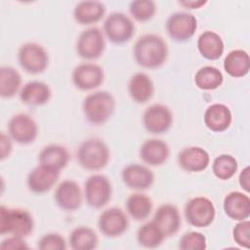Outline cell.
Segmentation results:
<instances>
[{"label": "cell", "mask_w": 250, "mask_h": 250, "mask_svg": "<svg viewBox=\"0 0 250 250\" xmlns=\"http://www.w3.org/2000/svg\"><path fill=\"white\" fill-rule=\"evenodd\" d=\"M126 211L135 221H144L150 215L153 203L149 196L142 192L130 194L125 203Z\"/></svg>", "instance_id": "cell-29"}, {"label": "cell", "mask_w": 250, "mask_h": 250, "mask_svg": "<svg viewBox=\"0 0 250 250\" xmlns=\"http://www.w3.org/2000/svg\"><path fill=\"white\" fill-rule=\"evenodd\" d=\"M75 49L77 55L87 61H94L103 56L105 50L104 31L96 26L86 28L77 37Z\"/></svg>", "instance_id": "cell-8"}, {"label": "cell", "mask_w": 250, "mask_h": 250, "mask_svg": "<svg viewBox=\"0 0 250 250\" xmlns=\"http://www.w3.org/2000/svg\"><path fill=\"white\" fill-rule=\"evenodd\" d=\"M105 11V5L101 1H80L73 9V18L79 24L90 25L100 21Z\"/></svg>", "instance_id": "cell-26"}, {"label": "cell", "mask_w": 250, "mask_h": 250, "mask_svg": "<svg viewBox=\"0 0 250 250\" xmlns=\"http://www.w3.org/2000/svg\"><path fill=\"white\" fill-rule=\"evenodd\" d=\"M225 71L231 77L240 78L248 74L250 69V58L242 49H234L227 54L223 63Z\"/></svg>", "instance_id": "cell-28"}, {"label": "cell", "mask_w": 250, "mask_h": 250, "mask_svg": "<svg viewBox=\"0 0 250 250\" xmlns=\"http://www.w3.org/2000/svg\"><path fill=\"white\" fill-rule=\"evenodd\" d=\"M223 209L225 214L233 221L247 220L250 216V198L241 191H230L224 197Z\"/></svg>", "instance_id": "cell-20"}, {"label": "cell", "mask_w": 250, "mask_h": 250, "mask_svg": "<svg viewBox=\"0 0 250 250\" xmlns=\"http://www.w3.org/2000/svg\"><path fill=\"white\" fill-rule=\"evenodd\" d=\"M165 29L174 41L186 42L194 35L197 29V20L188 12H175L166 20Z\"/></svg>", "instance_id": "cell-10"}, {"label": "cell", "mask_w": 250, "mask_h": 250, "mask_svg": "<svg viewBox=\"0 0 250 250\" xmlns=\"http://www.w3.org/2000/svg\"><path fill=\"white\" fill-rule=\"evenodd\" d=\"M112 186L107 177L102 174H94L84 183V197L86 203L95 209L105 206L111 199Z\"/></svg>", "instance_id": "cell-9"}, {"label": "cell", "mask_w": 250, "mask_h": 250, "mask_svg": "<svg viewBox=\"0 0 250 250\" xmlns=\"http://www.w3.org/2000/svg\"><path fill=\"white\" fill-rule=\"evenodd\" d=\"M130 98L137 104H146L154 94V84L145 72H137L131 76L127 85Z\"/></svg>", "instance_id": "cell-24"}, {"label": "cell", "mask_w": 250, "mask_h": 250, "mask_svg": "<svg viewBox=\"0 0 250 250\" xmlns=\"http://www.w3.org/2000/svg\"><path fill=\"white\" fill-rule=\"evenodd\" d=\"M122 182L131 189L142 191L150 188L154 183V174L146 166L132 163L126 165L121 171Z\"/></svg>", "instance_id": "cell-16"}, {"label": "cell", "mask_w": 250, "mask_h": 250, "mask_svg": "<svg viewBox=\"0 0 250 250\" xmlns=\"http://www.w3.org/2000/svg\"><path fill=\"white\" fill-rule=\"evenodd\" d=\"M0 248L3 250H22L28 249V245L24 240V237L11 235L1 242Z\"/></svg>", "instance_id": "cell-39"}, {"label": "cell", "mask_w": 250, "mask_h": 250, "mask_svg": "<svg viewBox=\"0 0 250 250\" xmlns=\"http://www.w3.org/2000/svg\"><path fill=\"white\" fill-rule=\"evenodd\" d=\"M134 21L126 14L114 12L109 14L103 25L104 36L114 44H124L131 40L135 34Z\"/></svg>", "instance_id": "cell-6"}, {"label": "cell", "mask_w": 250, "mask_h": 250, "mask_svg": "<svg viewBox=\"0 0 250 250\" xmlns=\"http://www.w3.org/2000/svg\"><path fill=\"white\" fill-rule=\"evenodd\" d=\"M69 159L70 154L67 148L59 144L45 146L38 154L39 164L60 172L67 166Z\"/></svg>", "instance_id": "cell-25"}, {"label": "cell", "mask_w": 250, "mask_h": 250, "mask_svg": "<svg viewBox=\"0 0 250 250\" xmlns=\"http://www.w3.org/2000/svg\"><path fill=\"white\" fill-rule=\"evenodd\" d=\"M71 80L76 89L91 91L99 88L104 80V72L101 65L94 62L77 64L71 73Z\"/></svg>", "instance_id": "cell-13"}, {"label": "cell", "mask_w": 250, "mask_h": 250, "mask_svg": "<svg viewBox=\"0 0 250 250\" xmlns=\"http://www.w3.org/2000/svg\"><path fill=\"white\" fill-rule=\"evenodd\" d=\"M179 166L186 172L198 173L204 171L210 163L209 153L200 146H188L183 148L177 157Z\"/></svg>", "instance_id": "cell-18"}, {"label": "cell", "mask_w": 250, "mask_h": 250, "mask_svg": "<svg viewBox=\"0 0 250 250\" xmlns=\"http://www.w3.org/2000/svg\"><path fill=\"white\" fill-rule=\"evenodd\" d=\"M21 86V76L13 66L2 65L0 67V96L2 98H13Z\"/></svg>", "instance_id": "cell-32"}, {"label": "cell", "mask_w": 250, "mask_h": 250, "mask_svg": "<svg viewBox=\"0 0 250 250\" xmlns=\"http://www.w3.org/2000/svg\"><path fill=\"white\" fill-rule=\"evenodd\" d=\"M115 99L107 91H96L87 95L82 103L86 120L93 125H102L110 119L115 110Z\"/></svg>", "instance_id": "cell-2"}, {"label": "cell", "mask_w": 250, "mask_h": 250, "mask_svg": "<svg viewBox=\"0 0 250 250\" xmlns=\"http://www.w3.org/2000/svg\"><path fill=\"white\" fill-rule=\"evenodd\" d=\"M129 12L136 21H147L155 15L156 4L152 0H135L130 3Z\"/></svg>", "instance_id": "cell-35"}, {"label": "cell", "mask_w": 250, "mask_h": 250, "mask_svg": "<svg viewBox=\"0 0 250 250\" xmlns=\"http://www.w3.org/2000/svg\"><path fill=\"white\" fill-rule=\"evenodd\" d=\"M142 122L148 133L160 135L166 133L171 128L173 124V113L167 105L153 104L144 111Z\"/></svg>", "instance_id": "cell-12"}, {"label": "cell", "mask_w": 250, "mask_h": 250, "mask_svg": "<svg viewBox=\"0 0 250 250\" xmlns=\"http://www.w3.org/2000/svg\"><path fill=\"white\" fill-rule=\"evenodd\" d=\"M178 247L181 250H205L207 248V239L199 231H188L181 236Z\"/></svg>", "instance_id": "cell-36"}, {"label": "cell", "mask_w": 250, "mask_h": 250, "mask_svg": "<svg viewBox=\"0 0 250 250\" xmlns=\"http://www.w3.org/2000/svg\"><path fill=\"white\" fill-rule=\"evenodd\" d=\"M68 242L70 248L73 250H92L97 248L99 237L92 228L79 226L69 233Z\"/></svg>", "instance_id": "cell-30"}, {"label": "cell", "mask_w": 250, "mask_h": 250, "mask_svg": "<svg viewBox=\"0 0 250 250\" xmlns=\"http://www.w3.org/2000/svg\"><path fill=\"white\" fill-rule=\"evenodd\" d=\"M186 221L195 228L210 226L216 217V208L211 199L205 196H195L187 201L184 209Z\"/></svg>", "instance_id": "cell-7"}, {"label": "cell", "mask_w": 250, "mask_h": 250, "mask_svg": "<svg viewBox=\"0 0 250 250\" xmlns=\"http://www.w3.org/2000/svg\"><path fill=\"white\" fill-rule=\"evenodd\" d=\"M76 159L83 169L98 171L107 165L110 159V150L102 139L89 138L79 145Z\"/></svg>", "instance_id": "cell-3"}, {"label": "cell", "mask_w": 250, "mask_h": 250, "mask_svg": "<svg viewBox=\"0 0 250 250\" xmlns=\"http://www.w3.org/2000/svg\"><path fill=\"white\" fill-rule=\"evenodd\" d=\"M12 141L13 140L9 135H6L3 132L1 133V160H4L11 154L13 150Z\"/></svg>", "instance_id": "cell-40"}, {"label": "cell", "mask_w": 250, "mask_h": 250, "mask_svg": "<svg viewBox=\"0 0 250 250\" xmlns=\"http://www.w3.org/2000/svg\"><path fill=\"white\" fill-rule=\"evenodd\" d=\"M140 158L149 166H160L170 156L168 144L160 139H148L145 141L139 150Z\"/></svg>", "instance_id": "cell-21"}, {"label": "cell", "mask_w": 250, "mask_h": 250, "mask_svg": "<svg viewBox=\"0 0 250 250\" xmlns=\"http://www.w3.org/2000/svg\"><path fill=\"white\" fill-rule=\"evenodd\" d=\"M205 126L212 132L221 133L229 129L232 121V114L230 109L224 104H210L203 116Z\"/></svg>", "instance_id": "cell-23"}, {"label": "cell", "mask_w": 250, "mask_h": 250, "mask_svg": "<svg viewBox=\"0 0 250 250\" xmlns=\"http://www.w3.org/2000/svg\"><path fill=\"white\" fill-rule=\"evenodd\" d=\"M232 238L234 242L242 247L249 248L250 244V222L247 220L238 221V223L232 229Z\"/></svg>", "instance_id": "cell-38"}, {"label": "cell", "mask_w": 250, "mask_h": 250, "mask_svg": "<svg viewBox=\"0 0 250 250\" xmlns=\"http://www.w3.org/2000/svg\"><path fill=\"white\" fill-rule=\"evenodd\" d=\"M98 228L103 235L114 238L121 236L127 231L129 228V220L122 209L118 207H110L100 214Z\"/></svg>", "instance_id": "cell-14"}, {"label": "cell", "mask_w": 250, "mask_h": 250, "mask_svg": "<svg viewBox=\"0 0 250 250\" xmlns=\"http://www.w3.org/2000/svg\"><path fill=\"white\" fill-rule=\"evenodd\" d=\"M197 50L206 60H219L225 51V44L222 37L213 30L203 31L197 38Z\"/></svg>", "instance_id": "cell-27"}, {"label": "cell", "mask_w": 250, "mask_h": 250, "mask_svg": "<svg viewBox=\"0 0 250 250\" xmlns=\"http://www.w3.org/2000/svg\"><path fill=\"white\" fill-rule=\"evenodd\" d=\"M66 247L64 237L57 232L46 233L37 242V248L40 250H65Z\"/></svg>", "instance_id": "cell-37"}, {"label": "cell", "mask_w": 250, "mask_h": 250, "mask_svg": "<svg viewBox=\"0 0 250 250\" xmlns=\"http://www.w3.org/2000/svg\"><path fill=\"white\" fill-rule=\"evenodd\" d=\"M181 6L187 8V9H199L202 6H204L207 1H202V0H183L178 2Z\"/></svg>", "instance_id": "cell-42"}, {"label": "cell", "mask_w": 250, "mask_h": 250, "mask_svg": "<svg viewBox=\"0 0 250 250\" xmlns=\"http://www.w3.org/2000/svg\"><path fill=\"white\" fill-rule=\"evenodd\" d=\"M238 169L237 160L230 154H220L212 163V172L214 176L222 181L231 179Z\"/></svg>", "instance_id": "cell-34"}, {"label": "cell", "mask_w": 250, "mask_h": 250, "mask_svg": "<svg viewBox=\"0 0 250 250\" xmlns=\"http://www.w3.org/2000/svg\"><path fill=\"white\" fill-rule=\"evenodd\" d=\"M224 82L222 71L212 65L200 67L194 75V83L197 88L204 91H212L219 88Z\"/></svg>", "instance_id": "cell-33"}, {"label": "cell", "mask_w": 250, "mask_h": 250, "mask_svg": "<svg viewBox=\"0 0 250 250\" xmlns=\"http://www.w3.org/2000/svg\"><path fill=\"white\" fill-rule=\"evenodd\" d=\"M8 135L20 145L32 144L38 136V125L27 113L13 115L7 124Z\"/></svg>", "instance_id": "cell-11"}, {"label": "cell", "mask_w": 250, "mask_h": 250, "mask_svg": "<svg viewBox=\"0 0 250 250\" xmlns=\"http://www.w3.org/2000/svg\"><path fill=\"white\" fill-rule=\"evenodd\" d=\"M239 186L244 189L246 192H249L250 190V168L249 166H246L239 174L238 177Z\"/></svg>", "instance_id": "cell-41"}, {"label": "cell", "mask_w": 250, "mask_h": 250, "mask_svg": "<svg viewBox=\"0 0 250 250\" xmlns=\"http://www.w3.org/2000/svg\"><path fill=\"white\" fill-rule=\"evenodd\" d=\"M34 229V220L31 213L23 208L0 207V234H11L26 237Z\"/></svg>", "instance_id": "cell-4"}, {"label": "cell", "mask_w": 250, "mask_h": 250, "mask_svg": "<svg viewBox=\"0 0 250 250\" xmlns=\"http://www.w3.org/2000/svg\"><path fill=\"white\" fill-rule=\"evenodd\" d=\"M20 100L21 103L39 106L47 104L52 98V90L50 86L39 80H31L26 82L20 90Z\"/></svg>", "instance_id": "cell-22"}, {"label": "cell", "mask_w": 250, "mask_h": 250, "mask_svg": "<svg viewBox=\"0 0 250 250\" xmlns=\"http://www.w3.org/2000/svg\"><path fill=\"white\" fill-rule=\"evenodd\" d=\"M60 177V171L39 164L28 173L26 177L27 188L37 194L45 193L52 189Z\"/></svg>", "instance_id": "cell-17"}, {"label": "cell", "mask_w": 250, "mask_h": 250, "mask_svg": "<svg viewBox=\"0 0 250 250\" xmlns=\"http://www.w3.org/2000/svg\"><path fill=\"white\" fill-rule=\"evenodd\" d=\"M165 238L164 233L153 221L142 225L137 230V242L143 248H157Z\"/></svg>", "instance_id": "cell-31"}, {"label": "cell", "mask_w": 250, "mask_h": 250, "mask_svg": "<svg viewBox=\"0 0 250 250\" xmlns=\"http://www.w3.org/2000/svg\"><path fill=\"white\" fill-rule=\"evenodd\" d=\"M135 62L142 67L154 69L160 67L168 58V46L165 40L154 33L140 36L133 47Z\"/></svg>", "instance_id": "cell-1"}, {"label": "cell", "mask_w": 250, "mask_h": 250, "mask_svg": "<svg viewBox=\"0 0 250 250\" xmlns=\"http://www.w3.org/2000/svg\"><path fill=\"white\" fill-rule=\"evenodd\" d=\"M56 204L64 211L73 212L79 209L83 202V192L80 186L73 180H63L54 192Z\"/></svg>", "instance_id": "cell-15"}, {"label": "cell", "mask_w": 250, "mask_h": 250, "mask_svg": "<svg viewBox=\"0 0 250 250\" xmlns=\"http://www.w3.org/2000/svg\"><path fill=\"white\" fill-rule=\"evenodd\" d=\"M18 62L25 72L40 74L49 65V54L42 45L36 42H26L19 48Z\"/></svg>", "instance_id": "cell-5"}, {"label": "cell", "mask_w": 250, "mask_h": 250, "mask_svg": "<svg viewBox=\"0 0 250 250\" xmlns=\"http://www.w3.org/2000/svg\"><path fill=\"white\" fill-rule=\"evenodd\" d=\"M152 221L159 227L165 237L175 235L180 230L182 225L179 209L170 203L160 205L156 209Z\"/></svg>", "instance_id": "cell-19"}]
</instances>
